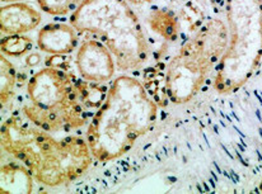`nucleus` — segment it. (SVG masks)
<instances>
[{
  "label": "nucleus",
  "mask_w": 262,
  "mask_h": 194,
  "mask_svg": "<svg viewBox=\"0 0 262 194\" xmlns=\"http://www.w3.org/2000/svg\"><path fill=\"white\" fill-rule=\"evenodd\" d=\"M158 107L139 79L115 78L103 104L88 123L85 140L94 159L108 162L129 153L138 138L154 128Z\"/></svg>",
  "instance_id": "obj_1"
},
{
  "label": "nucleus",
  "mask_w": 262,
  "mask_h": 194,
  "mask_svg": "<svg viewBox=\"0 0 262 194\" xmlns=\"http://www.w3.org/2000/svg\"><path fill=\"white\" fill-rule=\"evenodd\" d=\"M2 150L23 162L40 184L55 188L84 175L93 162L87 140L80 136L55 138L27 118L14 116L2 125Z\"/></svg>",
  "instance_id": "obj_2"
},
{
  "label": "nucleus",
  "mask_w": 262,
  "mask_h": 194,
  "mask_svg": "<svg viewBox=\"0 0 262 194\" xmlns=\"http://www.w3.org/2000/svg\"><path fill=\"white\" fill-rule=\"evenodd\" d=\"M69 23L79 35L106 44L121 71L140 70L150 57V44L127 0H83Z\"/></svg>",
  "instance_id": "obj_3"
},
{
  "label": "nucleus",
  "mask_w": 262,
  "mask_h": 194,
  "mask_svg": "<svg viewBox=\"0 0 262 194\" xmlns=\"http://www.w3.org/2000/svg\"><path fill=\"white\" fill-rule=\"evenodd\" d=\"M229 39L213 80L219 94H232L248 83L262 60V0H225Z\"/></svg>",
  "instance_id": "obj_4"
},
{
  "label": "nucleus",
  "mask_w": 262,
  "mask_h": 194,
  "mask_svg": "<svg viewBox=\"0 0 262 194\" xmlns=\"http://www.w3.org/2000/svg\"><path fill=\"white\" fill-rule=\"evenodd\" d=\"M229 39L228 25L219 18L206 20L164 66V89L176 106L192 101L215 71Z\"/></svg>",
  "instance_id": "obj_5"
},
{
  "label": "nucleus",
  "mask_w": 262,
  "mask_h": 194,
  "mask_svg": "<svg viewBox=\"0 0 262 194\" xmlns=\"http://www.w3.org/2000/svg\"><path fill=\"white\" fill-rule=\"evenodd\" d=\"M74 74L55 67H43L27 83V96L22 113L50 133L70 132L88 123V108L82 103Z\"/></svg>",
  "instance_id": "obj_6"
},
{
  "label": "nucleus",
  "mask_w": 262,
  "mask_h": 194,
  "mask_svg": "<svg viewBox=\"0 0 262 194\" xmlns=\"http://www.w3.org/2000/svg\"><path fill=\"white\" fill-rule=\"evenodd\" d=\"M75 65L82 79L94 83L112 80L116 70V61L108 47L99 39L93 38H87L80 43Z\"/></svg>",
  "instance_id": "obj_7"
},
{
  "label": "nucleus",
  "mask_w": 262,
  "mask_h": 194,
  "mask_svg": "<svg viewBox=\"0 0 262 194\" xmlns=\"http://www.w3.org/2000/svg\"><path fill=\"white\" fill-rule=\"evenodd\" d=\"M42 22L40 10L27 3L17 2L0 8L2 35H25L33 31Z\"/></svg>",
  "instance_id": "obj_8"
},
{
  "label": "nucleus",
  "mask_w": 262,
  "mask_h": 194,
  "mask_svg": "<svg viewBox=\"0 0 262 194\" xmlns=\"http://www.w3.org/2000/svg\"><path fill=\"white\" fill-rule=\"evenodd\" d=\"M79 33L72 25L50 23L40 30L37 46L45 54L70 55L78 46Z\"/></svg>",
  "instance_id": "obj_9"
},
{
  "label": "nucleus",
  "mask_w": 262,
  "mask_h": 194,
  "mask_svg": "<svg viewBox=\"0 0 262 194\" xmlns=\"http://www.w3.org/2000/svg\"><path fill=\"white\" fill-rule=\"evenodd\" d=\"M31 170L23 162H8L0 167V193H31L33 190Z\"/></svg>",
  "instance_id": "obj_10"
},
{
  "label": "nucleus",
  "mask_w": 262,
  "mask_h": 194,
  "mask_svg": "<svg viewBox=\"0 0 262 194\" xmlns=\"http://www.w3.org/2000/svg\"><path fill=\"white\" fill-rule=\"evenodd\" d=\"M146 23L153 33L167 42H176L180 37L182 25L174 10L169 8L156 7L149 10Z\"/></svg>",
  "instance_id": "obj_11"
},
{
  "label": "nucleus",
  "mask_w": 262,
  "mask_h": 194,
  "mask_svg": "<svg viewBox=\"0 0 262 194\" xmlns=\"http://www.w3.org/2000/svg\"><path fill=\"white\" fill-rule=\"evenodd\" d=\"M75 86L80 101L88 109H98L103 104L108 91L104 83H94L84 79L75 78Z\"/></svg>",
  "instance_id": "obj_12"
},
{
  "label": "nucleus",
  "mask_w": 262,
  "mask_h": 194,
  "mask_svg": "<svg viewBox=\"0 0 262 194\" xmlns=\"http://www.w3.org/2000/svg\"><path fill=\"white\" fill-rule=\"evenodd\" d=\"M17 69L9 61V59L2 54L0 56V102L2 107L9 103L14 95V88L17 85Z\"/></svg>",
  "instance_id": "obj_13"
},
{
  "label": "nucleus",
  "mask_w": 262,
  "mask_h": 194,
  "mask_svg": "<svg viewBox=\"0 0 262 194\" xmlns=\"http://www.w3.org/2000/svg\"><path fill=\"white\" fill-rule=\"evenodd\" d=\"M33 39L26 35H8L0 41L2 54L8 57H20L32 50Z\"/></svg>",
  "instance_id": "obj_14"
},
{
  "label": "nucleus",
  "mask_w": 262,
  "mask_h": 194,
  "mask_svg": "<svg viewBox=\"0 0 262 194\" xmlns=\"http://www.w3.org/2000/svg\"><path fill=\"white\" fill-rule=\"evenodd\" d=\"M83 0H37V4L43 13L54 17L73 14Z\"/></svg>",
  "instance_id": "obj_15"
},
{
  "label": "nucleus",
  "mask_w": 262,
  "mask_h": 194,
  "mask_svg": "<svg viewBox=\"0 0 262 194\" xmlns=\"http://www.w3.org/2000/svg\"><path fill=\"white\" fill-rule=\"evenodd\" d=\"M178 18L181 20V25L186 23L188 26V30L193 33L200 30L205 23L204 22V12L193 2H187L182 5Z\"/></svg>",
  "instance_id": "obj_16"
},
{
  "label": "nucleus",
  "mask_w": 262,
  "mask_h": 194,
  "mask_svg": "<svg viewBox=\"0 0 262 194\" xmlns=\"http://www.w3.org/2000/svg\"><path fill=\"white\" fill-rule=\"evenodd\" d=\"M45 64L49 67L61 69L65 71H70V60L68 55H50L45 59Z\"/></svg>",
  "instance_id": "obj_17"
},
{
  "label": "nucleus",
  "mask_w": 262,
  "mask_h": 194,
  "mask_svg": "<svg viewBox=\"0 0 262 194\" xmlns=\"http://www.w3.org/2000/svg\"><path fill=\"white\" fill-rule=\"evenodd\" d=\"M42 62V57L38 52H30V54L26 56V65L28 67H36Z\"/></svg>",
  "instance_id": "obj_18"
},
{
  "label": "nucleus",
  "mask_w": 262,
  "mask_h": 194,
  "mask_svg": "<svg viewBox=\"0 0 262 194\" xmlns=\"http://www.w3.org/2000/svg\"><path fill=\"white\" fill-rule=\"evenodd\" d=\"M131 5H146V4H151L153 0H127Z\"/></svg>",
  "instance_id": "obj_19"
},
{
  "label": "nucleus",
  "mask_w": 262,
  "mask_h": 194,
  "mask_svg": "<svg viewBox=\"0 0 262 194\" xmlns=\"http://www.w3.org/2000/svg\"><path fill=\"white\" fill-rule=\"evenodd\" d=\"M2 3H8V4H10V3H17V2H20V0H0Z\"/></svg>",
  "instance_id": "obj_20"
},
{
  "label": "nucleus",
  "mask_w": 262,
  "mask_h": 194,
  "mask_svg": "<svg viewBox=\"0 0 262 194\" xmlns=\"http://www.w3.org/2000/svg\"><path fill=\"white\" fill-rule=\"evenodd\" d=\"M258 189H260V192H262V180H261V183H260V188H258Z\"/></svg>",
  "instance_id": "obj_21"
}]
</instances>
